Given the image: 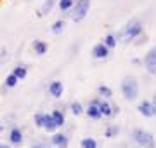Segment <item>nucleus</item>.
I'll return each mask as SVG.
<instances>
[{"instance_id":"obj_1","label":"nucleus","mask_w":156,"mask_h":148,"mask_svg":"<svg viewBox=\"0 0 156 148\" xmlns=\"http://www.w3.org/2000/svg\"><path fill=\"white\" fill-rule=\"evenodd\" d=\"M140 31H142V24H140V21H137V19H132L130 23L123 28L122 31V37L125 42H130L132 39H135L137 35H140Z\"/></svg>"},{"instance_id":"obj_2","label":"nucleus","mask_w":156,"mask_h":148,"mask_svg":"<svg viewBox=\"0 0 156 148\" xmlns=\"http://www.w3.org/2000/svg\"><path fill=\"white\" fill-rule=\"evenodd\" d=\"M90 7V0H78L76 4H73V12H71V19L73 21H82Z\"/></svg>"},{"instance_id":"obj_3","label":"nucleus","mask_w":156,"mask_h":148,"mask_svg":"<svg viewBox=\"0 0 156 148\" xmlns=\"http://www.w3.org/2000/svg\"><path fill=\"white\" fill-rule=\"evenodd\" d=\"M132 138H134V141L140 146H146V148H154V139L151 136L147 131H142V129H135L132 132Z\"/></svg>"},{"instance_id":"obj_4","label":"nucleus","mask_w":156,"mask_h":148,"mask_svg":"<svg viewBox=\"0 0 156 148\" xmlns=\"http://www.w3.org/2000/svg\"><path fill=\"white\" fill-rule=\"evenodd\" d=\"M122 92L123 96L127 98V99H135L137 94H139V87H137V82L134 79H125L122 82Z\"/></svg>"},{"instance_id":"obj_5","label":"nucleus","mask_w":156,"mask_h":148,"mask_svg":"<svg viewBox=\"0 0 156 148\" xmlns=\"http://www.w3.org/2000/svg\"><path fill=\"white\" fill-rule=\"evenodd\" d=\"M108 54H109V49L104 44H95L94 49H92V56L97 57V59H104V57H108Z\"/></svg>"},{"instance_id":"obj_6","label":"nucleus","mask_w":156,"mask_h":148,"mask_svg":"<svg viewBox=\"0 0 156 148\" xmlns=\"http://www.w3.org/2000/svg\"><path fill=\"white\" fill-rule=\"evenodd\" d=\"M87 115H89L90 119H101V117H102V113H101V110H99V99H94V101L89 105Z\"/></svg>"},{"instance_id":"obj_7","label":"nucleus","mask_w":156,"mask_h":148,"mask_svg":"<svg viewBox=\"0 0 156 148\" xmlns=\"http://www.w3.org/2000/svg\"><path fill=\"white\" fill-rule=\"evenodd\" d=\"M139 112L142 115H146V117H153L154 115V108H153V103L149 101H142L139 105Z\"/></svg>"},{"instance_id":"obj_8","label":"nucleus","mask_w":156,"mask_h":148,"mask_svg":"<svg viewBox=\"0 0 156 148\" xmlns=\"http://www.w3.org/2000/svg\"><path fill=\"white\" fill-rule=\"evenodd\" d=\"M49 92H50L54 98H59V96L62 94V84L59 82V80H54V82L49 86Z\"/></svg>"},{"instance_id":"obj_9","label":"nucleus","mask_w":156,"mask_h":148,"mask_svg":"<svg viewBox=\"0 0 156 148\" xmlns=\"http://www.w3.org/2000/svg\"><path fill=\"white\" fill-rule=\"evenodd\" d=\"M9 139H11L12 145H21V143H23V134H21V131L14 127V129L11 131V136H9Z\"/></svg>"},{"instance_id":"obj_10","label":"nucleus","mask_w":156,"mask_h":148,"mask_svg":"<svg viewBox=\"0 0 156 148\" xmlns=\"http://www.w3.org/2000/svg\"><path fill=\"white\" fill-rule=\"evenodd\" d=\"M31 47H33V51L37 52V54H40V56L47 52V44L42 42V40H35L33 44H31Z\"/></svg>"},{"instance_id":"obj_11","label":"nucleus","mask_w":156,"mask_h":148,"mask_svg":"<svg viewBox=\"0 0 156 148\" xmlns=\"http://www.w3.org/2000/svg\"><path fill=\"white\" fill-rule=\"evenodd\" d=\"M144 63H146V66H147V68L156 65V47H153V49L149 51V54L144 57Z\"/></svg>"},{"instance_id":"obj_12","label":"nucleus","mask_w":156,"mask_h":148,"mask_svg":"<svg viewBox=\"0 0 156 148\" xmlns=\"http://www.w3.org/2000/svg\"><path fill=\"white\" fill-rule=\"evenodd\" d=\"M52 143H54L56 146H59V148H66L68 146V139H66L64 134H56V136L52 138Z\"/></svg>"},{"instance_id":"obj_13","label":"nucleus","mask_w":156,"mask_h":148,"mask_svg":"<svg viewBox=\"0 0 156 148\" xmlns=\"http://www.w3.org/2000/svg\"><path fill=\"white\" fill-rule=\"evenodd\" d=\"M52 120H54V124H56V127L57 125H62L64 124V113L62 112H59V110H56V112H52Z\"/></svg>"},{"instance_id":"obj_14","label":"nucleus","mask_w":156,"mask_h":148,"mask_svg":"<svg viewBox=\"0 0 156 148\" xmlns=\"http://www.w3.org/2000/svg\"><path fill=\"white\" fill-rule=\"evenodd\" d=\"M44 127L47 131H54L56 129V124H54V120L50 115H44Z\"/></svg>"},{"instance_id":"obj_15","label":"nucleus","mask_w":156,"mask_h":148,"mask_svg":"<svg viewBox=\"0 0 156 148\" xmlns=\"http://www.w3.org/2000/svg\"><path fill=\"white\" fill-rule=\"evenodd\" d=\"M73 0H59V11H62V12H68L69 9L73 7Z\"/></svg>"},{"instance_id":"obj_16","label":"nucleus","mask_w":156,"mask_h":148,"mask_svg":"<svg viewBox=\"0 0 156 148\" xmlns=\"http://www.w3.org/2000/svg\"><path fill=\"white\" fill-rule=\"evenodd\" d=\"M99 110L102 115H111V106L106 101H99Z\"/></svg>"},{"instance_id":"obj_17","label":"nucleus","mask_w":156,"mask_h":148,"mask_svg":"<svg viewBox=\"0 0 156 148\" xmlns=\"http://www.w3.org/2000/svg\"><path fill=\"white\" fill-rule=\"evenodd\" d=\"M104 46H106L108 49H113V47L116 46V37H115V35H108L106 40H104Z\"/></svg>"},{"instance_id":"obj_18","label":"nucleus","mask_w":156,"mask_h":148,"mask_svg":"<svg viewBox=\"0 0 156 148\" xmlns=\"http://www.w3.org/2000/svg\"><path fill=\"white\" fill-rule=\"evenodd\" d=\"M62 30H64V21H56V23L52 24V33L59 35Z\"/></svg>"},{"instance_id":"obj_19","label":"nucleus","mask_w":156,"mask_h":148,"mask_svg":"<svg viewBox=\"0 0 156 148\" xmlns=\"http://www.w3.org/2000/svg\"><path fill=\"white\" fill-rule=\"evenodd\" d=\"M12 73L16 75L17 79H24V77H26V68H24V66H16Z\"/></svg>"},{"instance_id":"obj_20","label":"nucleus","mask_w":156,"mask_h":148,"mask_svg":"<svg viewBox=\"0 0 156 148\" xmlns=\"http://www.w3.org/2000/svg\"><path fill=\"white\" fill-rule=\"evenodd\" d=\"M17 80H19V79H17L16 75L11 73V75H9V77L5 79V86H7V87H14V86L17 84Z\"/></svg>"},{"instance_id":"obj_21","label":"nucleus","mask_w":156,"mask_h":148,"mask_svg":"<svg viewBox=\"0 0 156 148\" xmlns=\"http://www.w3.org/2000/svg\"><path fill=\"white\" fill-rule=\"evenodd\" d=\"M82 148H97V143L94 139L87 138V139H82Z\"/></svg>"},{"instance_id":"obj_22","label":"nucleus","mask_w":156,"mask_h":148,"mask_svg":"<svg viewBox=\"0 0 156 148\" xmlns=\"http://www.w3.org/2000/svg\"><path fill=\"white\" fill-rule=\"evenodd\" d=\"M71 112H73L75 115H80V113H82V105H80L78 101L71 103Z\"/></svg>"},{"instance_id":"obj_23","label":"nucleus","mask_w":156,"mask_h":148,"mask_svg":"<svg viewBox=\"0 0 156 148\" xmlns=\"http://www.w3.org/2000/svg\"><path fill=\"white\" fill-rule=\"evenodd\" d=\"M99 92H101L104 98H109V96L113 94L111 89H109V87H106V86H101V87H99Z\"/></svg>"},{"instance_id":"obj_24","label":"nucleus","mask_w":156,"mask_h":148,"mask_svg":"<svg viewBox=\"0 0 156 148\" xmlns=\"http://www.w3.org/2000/svg\"><path fill=\"white\" fill-rule=\"evenodd\" d=\"M54 2H56V0H47V2L44 4V9H42V12H45V14H47V12H49L50 9H52V6H54Z\"/></svg>"},{"instance_id":"obj_25","label":"nucleus","mask_w":156,"mask_h":148,"mask_svg":"<svg viewBox=\"0 0 156 148\" xmlns=\"http://www.w3.org/2000/svg\"><path fill=\"white\" fill-rule=\"evenodd\" d=\"M35 122L38 127H44V113H37L35 115Z\"/></svg>"},{"instance_id":"obj_26","label":"nucleus","mask_w":156,"mask_h":148,"mask_svg":"<svg viewBox=\"0 0 156 148\" xmlns=\"http://www.w3.org/2000/svg\"><path fill=\"white\" fill-rule=\"evenodd\" d=\"M116 132H118V129H116V127H108V131H106V136H109V138H111L113 134H116Z\"/></svg>"},{"instance_id":"obj_27","label":"nucleus","mask_w":156,"mask_h":148,"mask_svg":"<svg viewBox=\"0 0 156 148\" xmlns=\"http://www.w3.org/2000/svg\"><path fill=\"white\" fill-rule=\"evenodd\" d=\"M31 148H47V145H44V143H42V145H35V146H31Z\"/></svg>"},{"instance_id":"obj_28","label":"nucleus","mask_w":156,"mask_h":148,"mask_svg":"<svg viewBox=\"0 0 156 148\" xmlns=\"http://www.w3.org/2000/svg\"><path fill=\"white\" fill-rule=\"evenodd\" d=\"M153 108H154V113H156V96H154V99H153Z\"/></svg>"},{"instance_id":"obj_29","label":"nucleus","mask_w":156,"mask_h":148,"mask_svg":"<svg viewBox=\"0 0 156 148\" xmlns=\"http://www.w3.org/2000/svg\"><path fill=\"white\" fill-rule=\"evenodd\" d=\"M0 148H9V146H5V145H0Z\"/></svg>"},{"instance_id":"obj_30","label":"nucleus","mask_w":156,"mask_h":148,"mask_svg":"<svg viewBox=\"0 0 156 148\" xmlns=\"http://www.w3.org/2000/svg\"><path fill=\"white\" fill-rule=\"evenodd\" d=\"M2 129H4V127H0V131H2Z\"/></svg>"}]
</instances>
